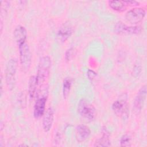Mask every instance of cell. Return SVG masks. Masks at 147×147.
Returning a JSON list of instances; mask_svg holds the SVG:
<instances>
[{"instance_id": "cell-11", "label": "cell", "mask_w": 147, "mask_h": 147, "mask_svg": "<svg viewBox=\"0 0 147 147\" xmlns=\"http://www.w3.org/2000/svg\"><path fill=\"white\" fill-rule=\"evenodd\" d=\"M91 130L88 126L85 125H79L75 129V138L79 142H82L88 138Z\"/></svg>"}, {"instance_id": "cell-14", "label": "cell", "mask_w": 147, "mask_h": 147, "mask_svg": "<svg viewBox=\"0 0 147 147\" xmlns=\"http://www.w3.org/2000/svg\"><path fill=\"white\" fill-rule=\"evenodd\" d=\"M102 137L97 139L94 143V146H110L111 142L110 141V133L106 127H103L102 130Z\"/></svg>"}, {"instance_id": "cell-15", "label": "cell", "mask_w": 147, "mask_h": 147, "mask_svg": "<svg viewBox=\"0 0 147 147\" xmlns=\"http://www.w3.org/2000/svg\"><path fill=\"white\" fill-rule=\"evenodd\" d=\"M37 86L36 76L34 75L31 76L28 81V94L30 99L34 98L36 96Z\"/></svg>"}, {"instance_id": "cell-21", "label": "cell", "mask_w": 147, "mask_h": 147, "mask_svg": "<svg viewBox=\"0 0 147 147\" xmlns=\"http://www.w3.org/2000/svg\"><path fill=\"white\" fill-rule=\"evenodd\" d=\"M96 76H97L96 73L94 71L90 70V69L88 70V71H87V76H88V78L90 80H91V81L93 80L96 78Z\"/></svg>"}, {"instance_id": "cell-6", "label": "cell", "mask_w": 147, "mask_h": 147, "mask_svg": "<svg viewBox=\"0 0 147 147\" xmlns=\"http://www.w3.org/2000/svg\"><path fill=\"white\" fill-rule=\"evenodd\" d=\"M20 54V62L23 71L27 72L31 65L32 56L28 44L26 42L18 46Z\"/></svg>"}, {"instance_id": "cell-20", "label": "cell", "mask_w": 147, "mask_h": 147, "mask_svg": "<svg viewBox=\"0 0 147 147\" xmlns=\"http://www.w3.org/2000/svg\"><path fill=\"white\" fill-rule=\"evenodd\" d=\"M75 50L74 48L71 47L68 48L65 53V59L66 61H68L71 60V59L74 57V55H75Z\"/></svg>"}, {"instance_id": "cell-16", "label": "cell", "mask_w": 147, "mask_h": 147, "mask_svg": "<svg viewBox=\"0 0 147 147\" xmlns=\"http://www.w3.org/2000/svg\"><path fill=\"white\" fill-rule=\"evenodd\" d=\"M108 3L111 9L117 11H125L128 7L125 1H109Z\"/></svg>"}, {"instance_id": "cell-13", "label": "cell", "mask_w": 147, "mask_h": 147, "mask_svg": "<svg viewBox=\"0 0 147 147\" xmlns=\"http://www.w3.org/2000/svg\"><path fill=\"white\" fill-rule=\"evenodd\" d=\"M14 37L18 46L26 42L27 31L25 28L22 25L17 26L14 30Z\"/></svg>"}, {"instance_id": "cell-17", "label": "cell", "mask_w": 147, "mask_h": 147, "mask_svg": "<svg viewBox=\"0 0 147 147\" xmlns=\"http://www.w3.org/2000/svg\"><path fill=\"white\" fill-rule=\"evenodd\" d=\"M71 84L72 81L69 78H65L64 79L63 84V96L64 99H66L69 95Z\"/></svg>"}, {"instance_id": "cell-7", "label": "cell", "mask_w": 147, "mask_h": 147, "mask_svg": "<svg viewBox=\"0 0 147 147\" xmlns=\"http://www.w3.org/2000/svg\"><path fill=\"white\" fill-rule=\"evenodd\" d=\"M114 32L120 35H135L140 34L142 27L138 25L128 26L121 21L117 22L114 26Z\"/></svg>"}, {"instance_id": "cell-9", "label": "cell", "mask_w": 147, "mask_h": 147, "mask_svg": "<svg viewBox=\"0 0 147 147\" xmlns=\"http://www.w3.org/2000/svg\"><path fill=\"white\" fill-rule=\"evenodd\" d=\"M146 86L144 85L138 90L133 102V111L136 114L141 113L143 109L146 97Z\"/></svg>"}, {"instance_id": "cell-12", "label": "cell", "mask_w": 147, "mask_h": 147, "mask_svg": "<svg viewBox=\"0 0 147 147\" xmlns=\"http://www.w3.org/2000/svg\"><path fill=\"white\" fill-rule=\"evenodd\" d=\"M54 120V111L49 107L45 112L42 119V128L45 132H48L52 128Z\"/></svg>"}, {"instance_id": "cell-8", "label": "cell", "mask_w": 147, "mask_h": 147, "mask_svg": "<svg viewBox=\"0 0 147 147\" xmlns=\"http://www.w3.org/2000/svg\"><path fill=\"white\" fill-rule=\"evenodd\" d=\"M145 10L142 7H134L129 10L125 14L126 21L131 25H136L144 20Z\"/></svg>"}, {"instance_id": "cell-1", "label": "cell", "mask_w": 147, "mask_h": 147, "mask_svg": "<svg viewBox=\"0 0 147 147\" xmlns=\"http://www.w3.org/2000/svg\"><path fill=\"white\" fill-rule=\"evenodd\" d=\"M51 67V59L49 56L42 57L38 62L36 75V79L38 86L42 84L48 78Z\"/></svg>"}, {"instance_id": "cell-10", "label": "cell", "mask_w": 147, "mask_h": 147, "mask_svg": "<svg viewBox=\"0 0 147 147\" xmlns=\"http://www.w3.org/2000/svg\"><path fill=\"white\" fill-rule=\"evenodd\" d=\"M72 26L69 22H64L59 29L57 33V38L61 42H65L72 35Z\"/></svg>"}, {"instance_id": "cell-22", "label": "cell", "mask_w": 147, "mask_h": 147, "mask_svg": "<svg viewBox=\"0 0 147 147\" xmlns=\"http://www.w3.org/2000/svg\"><path fill=\"white\" fill-rule=\"evenodd\" d=\"M141 71V67L140 65H135L134 68V72L136 74H139Z\"/></svg>"}, {"instance_id": "cell-19", "label": "cell", "mask_w": 147, "mask_h": 147, "mask_svg": "<svg viewBox=\"0 0 147 147\" xmlns=\"http://www.w3.org/2000/svg\"><path fill=\"white\" fill-rule=\"evenodd\" d=\"M1 13L2 17L3 16H4L7 13L10 6V2L7 1H1Z\"/></svg>"}, {"instance_id": "cell-18", "label": "cell", "mask_w": 147, "mask_h": 147, "mask_svg": "<svg viewBox=\"0 0 147 147\" xmlns=\"http://www.w3.org/2000/svg\"><path fill=\"white\" fill-rule=\"evenodd\" d=\"M131 137L127 134H123L120 139V145L121 146H131Z\"/></svg>"}, {"instance_id": "cell-4", "label": "cell", "mask_w": 147, "mask_h": 147, "mask_svg": "<svg viewBox=\"0 0 147 147\" xmlns=\"http://www.w3.org/2000/svg\"><path fill=\"white\" fill-rule=\"evenodd\" d=\"M77 110L82 118L88 122L93 121L96 115V109L94 106L84 99L80 100Z\"/></svg>"}, {"instance_id": "cell-3", "label": "cell", "mask_w": 147, "mask_h": 147, "mask_svg": "<svg viewBox=\"0 0 147 147\" xmlns=\"http://www.w3.org/2000/svg\"><path fill=\"white\" fill-rule=\"evenodd\" d=\"M17 61L16 59L12 58L9 60L5 69V80L8 89L13 90L16 86V75L17 71Z\"/></svg>"}, {"instance_id": "cell-2", "label": "cell", "mask_w": 147, "mask_h": 147, "mask_svg": "<svg viewBox=\"0 0 147 147\" xmlns=\"http://www.w3.org/2000/svg\"><path fill=\"white\" fill-rule=\"evenodd\" d=\"M48 88L45 87L41 89V91H37L36 97L37 99L35 102L33 115L36 118H39L44 115L45 112V105L48 96Z\"/></svg>"}, {"instance_id": "cell-5", "label": "cell", "mask_w": 147, "mask_h": 147, "mask_svg": "<svg viewBox=\"0 0 147 147\" xmlns=\"http://www.w3.org/2000/svg\"><path fill=\"white\" fill-rule=\"evenodd\" d=\"M126 94H122L112 105V110L114 114L123 118H127L129 114V106L127 102Z\"/></svg>"}]
</instances>
